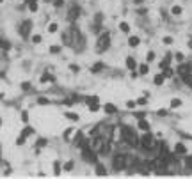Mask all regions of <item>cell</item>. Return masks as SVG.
Here are the masks:
<instances>
[{
    "mask_svg": "<svg viewBox=\"0 0 192 179\" xmlns=\"http://www.w3.org/2000/svg\"><path fill=\"white\" fill-rule=\"evenodd\" d=\"M121 137H123V140L126 144H130V146H137L139 144V138L135 135V130L130 128V126H121Z\"/></svg>",
    "mask_w": 192,
    "mask_h": 179,
    "instance_id": "obj_1",
    "label": "cell"
},
{
    "mask_svg": "<svg viewBox=\"0 0 192 179\" xmlns=\"http://www.w3.org/2000/svg\"><path fill=\"white\" fill-rule=\"evenodd\" d=\"M82 158L86 162L89 163H98V158H96V151L93 149V146H89V144H82Z\"/></svg>",
    "mask_w": 192,
    "mask_h": 179,
    "instance_id": "obj_2",
    "label": "cell"
},
{
    "mask_svg": "<svg viewBox=\"0 0 192 179\" xmlns=\"http://www.w3.org/2000/svg\"><path fill=\"white\" fill-rule=\"evenodd\" d=\"M126 165H128V156L119 152V154H116L114 160H112V167H114L116 172H119V170H125Z\"/></svg>",
    "mask_w": 192,
    "mask_h": 179,
    "instance_id": "obj_3",
    "label": "cell"
},
{
    "mask_svg": "<svg viewBox=\"0 0 192 179\" xmlns=\"http://www.w3.org/2000/svg\"><path fill=\"white\" fill-rule=\"evenodd\" d=\"M109 46H110V34L109 32H103L98 37V41H96V52H98V53H103Z\"/></svg>",
    "mask_w": 192,
    "mask_h": 179,
    "instance_id": "obj_4",
    "label": "cell"
},
{
    "mask_svg": "<svg viewBox=\"0 0 192 179\" xmlns=\"http://www.w3.org/2000/svg\"><path fill=\"white\" fill-rule=\"evenodd\" d=\"M141 146H143V149H144V151H153V149H155V146H157V144H155L153 135L146 131V135H143V138H141Z\"/></svg>",
    "mask_w": 192,
    "mask_h": 179,
    "instance_id": "obj_5",
    "label": "cell"
},
{
    "mask_svg": "<svg viewBox=\"0 0 192 179\" xmlns=\"http://www.w3.org/2000/svg\"><path fill=\"white\" fill-rule=\"evenodd\" d=\"M82 14V9L77 6V4H73V6H70V9H68V22H75L78 16Z\"/></svg>",
    "mask_w": 192,
    "mask_h": 179,
    "instance_id": "obj_6",
    "label": "cell"
},
{
    "mask_svg": "<svg viewBox=\"0 0 192 179\" xmlns=\"http://www.w3.org/2000/svg\"><path fill=\"white\" fill-rule=\"evenodd\" d=\"M68 32H70V37H71V46H78V44L82 43V36L78 32V28L71 27Z\"/></svg>",
    "mask_w": 192,
    "mask_h": 179,
    "instance_id": "obj_7",
    "label": "cell"
},
{
    "mask_svg": "<svg viewBox=\"0 0 192 179\" xmlns=\"http://www.w3.org/2000/svg\"><path fill=\"white\" fill-rule=\"evenodd\" d=\"M30 30H32V20H25V22L20 25V34H22V37L27 39L30 36Z\"/></svg>",
    "mask_w": 192,
    "mask_h": 179,
    "instance_id": "obj_8",
    "label": "cell"
},
{
    "mask_svg": "<svg viewBox=\"0 0 192 179\" xmlns=\"http://www.w3.org/2000/svg\"><path fill=\"white\" fill-rule=\"evenodd\" d=\"M86 101H87L89 110H91V112H96V110H100V103H98V98H96V96H89Z\"/></svg>",
    "mask_w": 192,
    "mask_h": 179,
    "instance_id": "obj_9",
    "label": "cell"
},
{
    "mask_svg": "<svg viewBox=\"0 0 192 179\" xmlns=\"http://www.w3.org/2000/svg\"><path fill=\"white\" fill-rule=\"evenodd\" d=\"M30 133H32V128H25V130H23L22 133H20V137H18V140H16L18 146H22L23 142H25V138H27V137L30 135Z\"/></svg>",
    "mask_w": 192,
    "mask_h": 179,
    "instance_id": "obj_10",
    "label": "cell"
},
{
    "mask_svg": "<svg viewBox=\"0 0 192 179\" xmlns=\"http://www.w3.org/2000/svg\"><path fill=\"white\" fill-rule=\"evenodd\" d=\"M103 146H105V140L101 138V137H96V138H94V142H93V149L96 152H100L101 149H103Z\"/></svg>",
    "mask_w": 192,
    "mask_h": 179,
    "instance_id": "obj_11",
    "label": "cell"
},
{
    "mask_svg": "<svg viewBox=\"0 0 192 179\" xmlns=\"http://www.w3.org/2000/svg\"><path fill=\"white\" fill-rule=\"evenodd\" d=\"M178 73H180V75L192 73V64H180V66H178Z\"/></svg>",
    "mask_w": 192,
    "mask_h": 179,
    "instance_id": "obj_12",
    "label": "cell"
},
{
    "mask_svg": "<svg viewBox=\"0 0 192 179\" xmlns=\"http://www.w3.org/2000/svg\"><path fill=\"white\" fill-rule=\"evenodd\" d=\"M174 152H176V154H185V152H187L185 144H181V142H178V144L174 146Z\"/></svg>",
    "mask_w": 192,
    "mask_h": 179,
    "instance_id": "obj_13",
    "label": "cell"
},
{
    "mask_svg": "<svg viewBox=\"0 0 192 179\" xmlns=\"http://www.w3.org/2000/svg\"><path fill=\"white\" fill-rule=\"evenodd\" d=\"M139 130H143V131H149V124H148V121H144V119L139 121Z\"/></svg>",
    "mask_w": 192,
    "mask_h": 179,
    "instance_id": "obj_14",
    "label": "cell"
},
{
    "mask_svg": "<svg viewBox=\"0 0 192 179\" xmlns=\"http://www.w3.org/2000/svg\"><path fill=\"white\" fill-rule=\"evenodd\" d=\"M135 59H133V57H128V59H126V67H128V69H135Z\"/></svg>",
    "mask_w": 192,
    "mask_h": 179,
    "instance_id": "obj_15",
    "label": "cell"
},
{
    "mask_svg": "<svg viewBox=\"0 0 192 179\" xmlns=\"http://www.w3.org/2000/svg\"><path fill=\"white\" fill-rule=\"evenodd\" d=\"M181 78H183V82H185L187 85L192 87V73H187V75H181Z\"/></svg>",
    "mask_w": 192,
    "mask_h": 179,
    "instance_id": "obj_16",
    "label": "cell"
},
{
    "mask_svg": "<svg viewBox=\"0 0 192 179\" xmlns=\"http://www.w3.org/2000/svg\"><path fill=\"white\" fill-rule=\"evenodd\" d=\"M62 43L68 44V46H71V37H70V32H64V34H62Z\"/></svg>",
    "mask_w": 192,
    "mask_h": 179,
    "instance_id": "obj_17",
    "label": "cell"
},
{
    "mask_svg": "<svg viewBox=\"0 0 192 179\" xmlns=\"http://www.w3.org/2000/svg\"><path fill=\"white\" fill-rule=\"evenodd\" d=\"M96 174H100V176H105V174H107V170H105V167L101 163H96Z\"/></svg>",
    "mask_w": 192,
    "mask_h": 179,
    "instance_id": "obj_18",
    "label": "cell"
},
{
    "mask_svg": "<svg viewBox=\"0 0 192 179\" xmlns=\"http://www.w3.org/2000/svg\"><path fill=\"white\" fill-rule=\"evenodd\" d=\"M139 43H141V41H139V37H137V36H132V37L128 39V44H130V46H137Z\"/></svg>",
    "mask_w": 192,
    "mask_h": 179,
    "instance_id": "obj_19",
    "label": "cell"
},
{
    "mask_svg": "<svg viewBox=\"0 0 192 179\" xmlns=\"http://www.w3.org/2000/svg\"><path fill=\"white\" fill-rule=\"evenodd\" d=\"M169 60H171V55H167V57H165V59L162 60V62H160V67H162V69L169 67Z\"/></svg>",
    "mask_w": 192,
    "mask_h": 179,
    "instance_id": "obj_20",
    "label": "cell"
},
{
    "mask_svg": "<svg viewBox=\"0 0 192 179\" xmlns=\"http://www.w3.org/2000/svg\"><path fill=\"white\" fill-rule=\"evenodd\" d=\"M178 107H181V99H178V98L171 99V108H178Z\"/></svg>",
    "mask_w": 192,
    "mask_h": 179,
    "instance_id": "obj_21",
    "label": "cell"
},
{
    "mask_svg": "<svg viewBox=\"0 0 192 179\" xmlns=\"http://www.w3.org/2000/svg\"><path fill=\"white\" fill-rule=\"evenodd\" d=\"M116 110H117V108H116V107H114V105H105V112H107V114H116Z\"/></svg>",
    "mask_w": 192,
    "mask_h": 179,
    "instance_id": "obj_22",
    "label": "cell"
},
{
    "mask_svg": "<svg viewBox=\"0 0 192 179\" xmlns=\"http://www.w3.org/2000/svg\"><path fill=\"white\" fill-rule=\"evenodd\" d=\"M164 78H165L164 75H157L155 76V83H157V85H162V83H164Z\"/></svg>",
    "mask_w": 192,
    "mask_h": 179,
    "instance_id": "obj_23",
    "label": "cell"
},
{
    "mask_svg": "<svg viewBox=\"0 0 192 179\" xmlns=\"http://www.w3.org/2000/svg\"><path fill=\"white\" fill-rule=\"evenodd\" d=\"M109 151H110V142H105V146H103V149H101V154H109Z\"/></svg>",
    "mask_w": 192,
    "mask_h": 179,
    "instance_id": "obj_24",
    "label": "cell"
},
{
    "mask_svg": "<svg viewBox=\"0 0 192 179\" xmlns=\"http://www.w3.org/2000/svg\"><path fill=\"white\" fill-rule=\"evenodd\" d=\"M148 71H149L148 64H143V66H141V67H139V73H141V75H146Z\"/></svg>",
    "mask_w": 192,
    "mask_h": 179,
    "instance_id": "obj_25",
    "label": "cell"
},
{
    "mask_svg": "<svg viewBox=\"0 0 192 179\" xmlns=\"http://www.w3.org/2000/svg\"><path fill=\"white\" fill-rule=\"evenodd\" d=\"M119 28L123 30V32H130V25H128V23H125V22L119 25Z\"/></svg>",
    "mask_w": 192,
    "mask_h": 179,
    "instance_id": "obj_26",
    "label": "cell"
},
{
    "mask_svg": "<svg viewBox=\"0 0 192 179\" xmlns=\"http://www.w3.org/2000/svg\"><path fill=\"white\" fill-rule=\"evenodd\" d=\"M66 117H68V119H71V121H77L78 119V115L73 114V112H66Z\"/></svg>",
    "mask_w": 192,
    "mask_h": 179,
    "instance_id": "obj_27",
    "label": "cell"
},
{
    "mask_svg": "<svg viewBox=\"0 0 192 179\" xmlns=\"http://www.w3.org/2000/svg\"><path fill=\"white\" fill-rule=\"evenodd\" d=\"M0 46H2L4 50H9V48H11V44L7 43V41H4V39H0Z\"/></svg>",
    "mask_w": 192,
    "mask_h": 179,
    "instance_id": "obj_28",
    "label": "cell"
},
{
    "mask_svg": "<svg viewBox=\"0 0 192 179\" xmlns=\"http://www.w3.org/2000/svg\"><path fill=\"white\" fill-rule=\"evenodd\" d=\"M185 167L192 170V156H187V160H185Z\"/></svg>",
    "mask_w": 192,
    "mask_h": 179,
    "instance_id": "obj_29",
    "label": "cell"
},
{
    "mask_svg": "<svg viewBox=\"0 0 192 179\" xmlns=\"http://www.w3.org/2000/svg\"><path fill=\"white\" fill-rule=\"evenodd\" d=\"M100 69H103V64H101V62H96V64L93 66V71L96 73V71H100Z\"/></svg>",
    "mask_w": 192,
    "mask_h": 179,
    "instance_id": "obj_30",
    "label": "cell"
},
{
    "mask_svg": "<svg viewBox=\"0 0 192 179\" xmlns=\"http://www.w3.org/2000/svg\"><path fill=\"white\" fill-rule=\"evenodd\" d=\"M41 82H54V78H52V76H50L48 73H44L43 78H41Z\"/></svg>",
    "mask_w": 192,
    "mask_h": 179,
    "instance_id": "obj_31",
    "label": "cell"
},
{
    "mask_svg": "<svg viewBox=\"0 0 192 179\" xmlns=\"http://www.w3.org/2000/svg\"><path fill=\"white\" fill-rule=\"evenodd\" d=\"M54 172L57 174V176H59V174H60V167H59V162H54Z\"/></svg>",
    "mask_w": 192,
    "mask_h": 179,
    "instance_id": "obj_32",
    "label": "cell"
},
{
    "mask_svg": "<svg viewBox=\"0 0 192 179\" xmlns=\"http://www.w3.org/2000/svg\"><path fill=\"white\" fill-rule=\"evenodd\" d=\"M173 14H176V16L181 14V7L180 6H174V7H173Z\"/></svg>",
    "mask_w": 192,
    "mask_h": 179,
    "instance_id": "obj_33",
    "label": "cell"
},
{
    "mask_svg": "<svg viewBox=\"0 0 192 179\" xmlns=\"http://www.w3.org/2000/svg\"><path fill=\"white\" fill-rule=\"evenodd\" d=\"M50 52H52V53H59L60 46H50Z\"/></svg>",
    "mask_w": 192,
    "mask_h": 179,
    "instance_id": "obj_34",
    "label": "cell"
},
{
    "mask_svg": "<svg viewBox=\"0 0 192 179\" xmlns=\"http://www.w3.org/2000/svg\"><path fill=\"white\" fill-rule=\"evenodd\" d=\"M57 28H59V27H57V23H52V25H48V30H50V32H55Z\"/></svg>",
    "mask_w": 192,
    "mask_h": 179,
    "instance_id": "obj_35",
    "label": "cell"
},
{
    "mask_svg": "<svg viewBox=\"0 0 192 179\" xmlns=\"http://www.w3.org/2000/svg\"><path fill=\"white\" fill-rule=\"evenodd\" d=\"M71 168H73V162H68L66 165H64V170H66V172L68 170H71Z\"/></svg>",
    "mask_w": 192,
    "mask_h": 179,
    "instance_id": "obj_36",
    "label": "cell"
},
{
    "mask_svg": "<svg viewBox=\"0 0 192 179\" xmlns=\"http://www.w3.org/2000/svg\"><path fill=\"white\" fill-rule=\"evenodd\" d=\"M135 105H137V101H128L126 107H128V108H135Z\"/></svg>",
    "mask_w": 192,
    "mask_h": 179,
    "instance_id": "obj_37",
    "label": "cell"
},
{
    "mask_svg": "<svg viewBox=\"0 0 192 179\" xmlns=\"http://www.w3.org/2000/svg\"><path fill=\"white\" fill-rule=\"evenodd\" d=\"M32 43H36V44L41 43V36H34V37H32Z\"/></svg>",
    "mask_w": 192,
    "mask_h": 179,
    "instance_id": "obj_38",
    "label": "cell"
},
{
    "mask_svg": "<svg viewBox=\"0 0 192 179\" xmlns=\"http://www.w3.org/2000/svg\"><path fill=\"white\" fill-rule=\"evenodd\" d=\"M64 6V0H55V7H62Z\"/></svg>",
    "mask_w": 192,
    "mask_h": 179,
    "instance_id": "obj_39",
    "label": "cell"
},
{
    "mask_svg": "<svg viewBox=\"0 0 192 179\" xmlns=\"http://www.w3.org/2000/svg\"><path fill=\"white\" fill-rule=\"evenodd\" d=\"M22 119H23V122H27V121H29V114H27V112H23V114H22Z\"/></svg>",
    "mask_w": 192,
    "mask_h": 179,
    "instance_id": "obj_40",
    "label": "cell"
},
{
    "mask_svg": "<svg viewBox=\"0 0 192 179\" xmlns=\"http://www.w3.org/2000/svg\"><path fill=\"white\" fill-rule=\"evenodd\" d=\"M153 59H155V53H153V52H149V53H148V62H151Z\"/></svg>",
    "mask_w": 192,
    "mask_h": 179,
    "instance_id": "obj_41",
    "label": "cell"
},
{
    "mask_svg": "<svg viewBox=\"0 0 192 179\" xmlns=\"http://www.w3.org/2000/svg\"><path fill=\"white\" fill-rule=\"evenodd\" d=\"M176 60H178V62H181V60H183V53H176Z\"/></svg>",
    "mask_w": 192,
    "mask_h": 179,
    "instance_id": "obj_42",
    "label": "cell"
},
{
    "mask_svg": "<svg viewBox=\"0 0 192 179\" xmlns=\"http://www.w3.org/2000/svg\"><path fill=\"white\" fill-rule=\"evenodd\" d=\"M30 6V11H38V4H29Z\"/></svg>",
    "mask_w": 192,
    "mask_h": 179,
    "instance_id": "obj_43",
    "label": "cell"
},
{
    "mask_svg": "<svg viewBox=\"0 0 192 179\" xmlns=\"http://www.w3.org/2000/svg\"><path fill=\"white\" fill-rule=\"evenodd\" d=\"M164 43L165 44H171V43H173V37H164Z\"/></svg>",
    "mask_w": 192,
    "mask_h": 179,
    "instance_id": "obj_44",
    "label": "cell"
},
{
    "mask_svg": "<svg viewBox=\"0 0 192 179\" xmlns=\"http://www.w3.org/2000/svg\"><path fill=\"white\" fill-rule=\"evenodd\" d=\"M146 103V98H141V99H137V105H144Z\"/></svg>",
    "mask_w": 192,
    "mask_h": 179,
    "instance_id": "obj_45",
    "label": "cell"
},
{
    "mask_svg": "<svg viewBox=\"0 0 192 179\" xmlns=\"http://www.w3.org/2000/svg\"><path fill=\"white\" fill-rule=\"evenodd\" d=\"M46 144V140H38V147H43Z\"/></svg>",
    "mask_w": 192,
    "mask_h": 179,
    "instance_id": "obj_46",
    "label": "cell"
},
{
    "mask_svg": "<svg viewBox=\"0 0 192 179\" xmlns=\"http://www.w3.org/2000/svg\"><path fill=\"white\" fill-rule=\"evenodd\" d=\"M39 103L44 105V103H48V99H46V98H39Z\"/></svg>",
    "mask_w": 192,
    "mask_h": 179,
    "instance_id": "obj_47",
    "label": "cell"
},
{
    "mask_svg": "<svg viewBox=\"0 0 192 179\" xmlns=\"http://www.w3.org/2000/svg\"><path fill=\"white\" fill-rule=\"evenodd\" d=\"M27 4H36V0H27Z\"/></svg>",
    "mask_w": 192,
    "mask_h": 179,
    "instance_id": "obj_48",
    "label": "cell"
},
{
    "mask_svg": "<svg viewBox=\"0 0 192 179\" xmlns=\"http://www.w3.org/2000/svg\"><path fill=\"white\" fill-rule=\"evenodd\" d=\"M135 2H143V0H135Z\"/></svg>",
    "mask_w": 192,
    "mask_h": 179,
    "instance_id": "obj_49",
    "label": "cell"
},
{
    "mask_svg": "<svg viewBox=\"0 0 192 179\" xmlns=\"http://www.w3.org/2000/svg\"><path fill=\"white\" fill-rule=\"evenodd\" d=\"M0 124H2V119H0Z\"/></svg>",
    "mask_w": 192,
    "mask_h": 179,
    "instance_id": "obj_50",
    "label": "cell"
},
{
    "mask_svg": "<svg viewBox=\"0 0 192 179\" xmlns=\"http://www.w3.org/2000/svg\"><path fill=\"white\" fill-rule=\"evenodd\" d=\"M0 2H2V0H0Z\"/></svg>",
    "mask_w": 192,
    "mask_h": 179,
    "instance_id": "obj_51",
    "label": "cell"
}]
</instances>
